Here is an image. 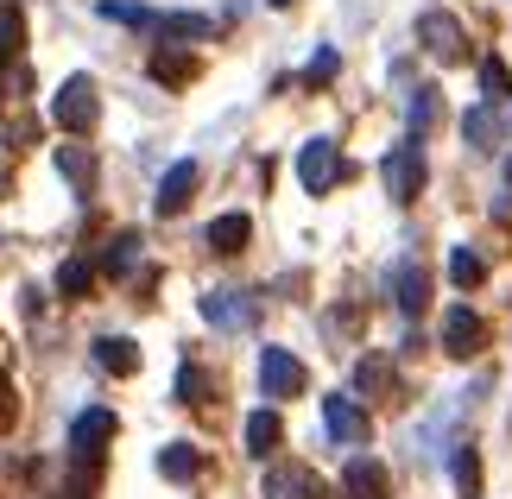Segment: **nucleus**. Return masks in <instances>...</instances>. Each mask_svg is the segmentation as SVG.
<instances>
[{
  "instance_id": "1",
  "label": "nucleus",
  "mask_w": 512,
  "mask_h": 499,
  "mask_svg": "<svg viewBox=\"0 0 512 499\" xmlns=\"http://www.w3.org/2000/svg\"><path fill=\"white\" fill-rule=\"evenodd\" d=\"M380 177H386V196H392V203H418V196H424V177H430L424 146H418V139H399V146L380 158Z\"/></svg>"
},
{
  "instance_id": "2",
  "label": "nucleus",
  "mask_w": 512,
  "mask_h": 499,
  "mask_svg": "<svg viewBox=\"0 0 512 499\" xmlns=\"http://www.w3.org/2000/svg\"><path fill=\"white\" fill-rule=\"evenodd\" d=\"M95 114H102V95H95L89 76H70L64 95L51 102V121L64 127V133H89V127H95Z\"/></svg>"
},
{
  "instance_id": "3",
  "label": "nucleus",
  "mask_w": 512,
  "mask_h": 499,
  "mask_svg": "<svg viewBox=\"0 0 512 499\" xmlns=\"http://www.w3.org/2000/svg\"><path fill=\"white\" fill-rule=\"evenodd\" d=\"M336 177H342V146L310 139V146L298 152V184H304L310 196H323V190H336Z\"/></svg>"
},
{
  "instance_id": "4",
  "label": "nucleus",
  "mask_w": 512,
  "mask_h": 499,
  "mask_svg": "<svg viewBox=\"0 0 512 499\" xmlns=\"http://www.w3.org/2000/svg\"><path fill=\"white\" fill-rule=\"evenodd\" d=\"M260 392L266 398H298L304 392V361L291 348H266L260 354Z\"/></svg>"
},
{
  "instance_id": "5",
  "label": "nucleus",
  "mask_w": 512,
  "mask_h": 499,
  "mask_svg": "<svg viewBox=\"0 0 512 499\" xmlns=\"http://www.w3.org/2000/svg\"><path fill=\"white\" fill-rule=\"evenodd\" d=\"M443 348L456 354V361H468V354H481L487 348V323L468 304H449L443 310Z\"/></svg>"
},
{
  "instance_id": "6",
  "label": "nucleus",
  "mask_w": 512,
  "mask_h": 499,
  "mask_svg": "<svg viewBox=\"0 0 512 499\" xmlns=\"http://www.w3.org/2000/svg\"><path fill=\"white\" fill-rule=\"evenodd\" d=\"M386 285H392V304H399L405 316H424V304H430V272L418 266V259H399Z\"/></svg>"
},
{
  "instance_id": "7",
  "label": "nucleus",
  "mask_w": 512,
  "mask_h": 499,
  "mask_svg": "<svg viewBox=\"0 0 512 499\" xmlns=\"http://www.w3.org/2000/svg\"><path fill=\"white\" fill-rule=\"evenodd\" d=\"M418 38H424V51H430V57H443V64H462V57H468L462 26H456L449 13H424V19H418Z\"/></svg>"
},
{
  "instance_id": "8",
  "label": "nucleus",
  "mask_w": 512,
  "mask_h": 499,
  "mask_svg": "<svg viewBox=\"0 0 512 499\" xmlns=\"http://www.w3.org/2000/svg\"><path fill=\"white\" fill-rule=\"evenodd\" d=\"M323 424H329V436L336 443H367V411L354 405V392H336V398H323Z\"/></svg>"
},
{
  "instance_id": "9",
  "label": "nucleus",
  "mask_w": 512,
  "mask_h": 499,
  "mask_svg": "<svg viewBox=\"0 0 512 499\" xmlns=\"http://www.w3.org/2000/svg\"><path fill=\"white\" fill-rule=\"evenodd\" d=\"M342 487L354 499H392V481H386V468L373 462V455H354V462L342 468Z\"/></svg>"
},
{
  "instance_id": "10",
  "label": "nucleus",
  "mask_w": 512,
  "mask_h": 499,
  "mask_svg": "<svg viewBox=\"0 0 512 499\" xmlns=\"http://www.w3.org/2000/svg\"><path fill=\"white\" fill-rule=\"evenodd\" d=\"M190 190H196V165H190V158H177V165L159 177V215H184Z\"/></svg>"
},
{
  "instance_id": "11",
  "label": "nucleus",
  "mask_w": 512,
  "mask_h": 499,
  "mask_svg": "<svg viewBox=\"0 0 512 499\" xmlns=\"http://www.w3.org/2000/svg\"><path fill=\"white\" fill-rule=\"evenodd\" d=\"M203 316H209L215 329H247L253 323V304H247L241 291H209L203 297Z\"/></svg>"
},
{
  "instance_id": "12",
  "label": "nucleus",
  "mask_w": 512,
  "mask_h": 499,
  "mask_svg": "<svg viewBox=\"0 0 512 499\" xmlns=\"http://www.w3.org/2000/svg\"><path fill=\"white\" fill-rule=\"evenodd\" d=\"M95 367L127 379V373H140V348H133L127 335H102V342H95Z\"/></svg>"
},
{
  "instance_id": "13",
  "label": "nucleus",
  "mask_w": 512,
  "mask_h": 499,
  "mask_svg": "<svg viewBox=\"0 0 512 499\" xmlns=\"http://www.w3.org/2000/svg\"><path fill=\"white\" fill-rule=\"evenodd\" d=\"M266 499H317V474L298 468V462H291V468H272L266 474Z\"/></svg>"
},
{
  "instance_id": "14",
  "label": "nucleus",
  "mask_w": 512,
  "mask_h": 499,
  "mask_svg": "<svg viewBox=\"0 0 512 499\" xmlns=\"http://www.w3.org/2000/svg\"><path fill=\"white\" fill-rule=\"evenodd\" d=\"M108 436H114V411H102V405H95V411H83V417H76V424H70V443H76V455L102 449Z\"/></svg>"
},
{
  "instance_id": "15",
  "label": "nucleus",
  "mask_w": 512,
  "mask_h": 499,
  "mask_svg": "<svg viewBox=\"0 0 512 499\" xmlns=\"http://www.w3.org/2000/svg\"><path fill=\"white\" fill-rule=\"evenodd\" d=\"M354 398H392V361L386 354H367L354 367Z\"/></svg>"
},
{
  "instance_id": "16",
  "label": "nucleus",
  "mask_w": 512,
  "mask_h": 499,
  "mask_svg": "<svg viewBox=\"0 0 512 499\" xmlns=\"http://www.w3.org/2000/svg\"><path fill=\"white\" fill-rule=\"evenodd\" d=\"M279 436H285V424H279V411H272V405H260V411L247 417V455H272V449H279Z\"/></svg>"
},
{
  "instance_id": "17",
  "label": "nucleus",
  "mask_w": 512,
  "mask_h": 499,
  "mask_svg": "<svg viewBox=\"0 0 512 499\" xmlns=\"http://www.w3.org/2000/svg\"><path fill=\"white\" fill-rule=\"evenodd\" d=\"M449 481H456V493L462 499H481V449H456V455H449Z\"/></svg>"
},
{
  "instance_id": "18",
  "label": "nucleus",
  "mask_w": 512,
  "mask_h": 499,
  "mask_svg": "<svg viewBox=\"0 0 512 499\" xmlns=\"http://www.w3.org/2000/svg\"><path fill=\"white\" fill-rule=\"evenodd\" d=\"M159 474L184 487V481H196V474H203V455H196L190 443H165V455H159Z\"/></svg>"
},
{
  "instance_id": "19",
  "label": "nucleus",
  "mask_w": 512,
  "mask_h": 499,
  "mask_svg": "<svg viewBox=\"0 0 512 499\" xmlns=\"http://www.w3.org/2000/svg\"><path fill=\"white\" fill-rule=\"evenodd\" d=\"M247 234H253L247 215H215V222H209V247H215V253H241Z\"/></svg>"
},
{
  "instance_id": "20",
  "label": "nucleus",
  "mask_w": 512,
  "mask_h": 499,
  "mask_svg": "<svg viewBox=\"0 0 512 499\" xmlns=\"http://www.w3.org/2000/svg\"><path fill=\"white\" fill-rule=\"evenodd\" d=\"M190 70H196V57H190V51H152V83L177 89V83H190Z\"/></svg>"
},
{
  "instance_id": "21",
  "label": "nucleus",
  "mask_w": 512,
  "mask_h": 499,
  "mask_svg": "<svg viewBox=\"0 0 512 499\" xmlns=\"http://www.w3.org/2000/svg\"><path fill=\"white\" fill-rule=\"evenodd\" d=\"M57 171H64L76 190H89V184H95V152H83V146H57Z\"/></svg>"
},
{
  "instance_id": "22",
  "label": "nucleus",
  "mask_w": 512,
  "mask_h": 499,
  "mask_svg": "<svg viewBox=\"0 0 512 499\" xmlns=\"http://www.w3.org/2000/svg\"><path fill=\"white\" fill-rule=\"evenodd\" d=\"M449 278H456V291H475L487 278V259L475 247H456V253H449Z\"/></svg>"
},
{
  "instance_id": "23",
  "label": "nucleus",
  "mask_w": 512,
  "mask_h": 499,
  "mask_svg": "<svg viewBox=\"0 0 512 499\" xmlns=\"http://www.w3.org/2000/svg\"><path fill=\"white\" fill-rule=\"evenodd\" d=\"M437 121H443V95L437 89H411V139L430 133Z\"/></svg>"
},
{
  "instance_id": "24",
  "label": "nucleus",
  "mask_w": 512,
  "mask_h": 499,
  "mask_svg": "<svg viewBox=\"0 0 512 499\" xmlns=\"http://www.w3.org/2000/svg\"><path fill=\"white\" fill-rule=\"evenodd\" d=\"M57 291H64V297H89V291H95V266H89V259H64Z\"/></svg>"
},
{
  "instance_id": "25",
  "label": "nucleus",
  "mask_w": 512,
  "mask_h": 499,
  "mask_svg": "<svg viewBox=\"0 0 512 499\" xmlns=\"http://www.w3.org/2000/svg\"><path fill=\"white\" fill-rule=\"evenodd\" d=\"M462 133H468V146H494V139H500V114H494V102L468 114V121H462Z\"/></svg>"
},
{
  "instance_id": "26",
  "label": "nucleus",
  "mask_w": 512,
  "mask_h": 499,
  "mask_svg": "<svg viewBox=\"0 0 512 499\" xmlns=\"http://www.w3.org/2000/svg\"><path fill=\"white\" fill-rule=\"evenodd\" d=\"M481 89H487V102H506L512 95V70L500 64V57H481Z\"/></svg>"
},
{
  "instance_id": "27",
  "label": "nucleus",
  "mask_w": 512,
  "mask_h": 499,
  "mask_svg": "<svg viewBox=\"0 0 512 499\" xmlns=\"http://www.w3.org/2000/svg\"><path fill=\"white\" fill-rule=\"evenodd\" d=\"M19 45H26V13L7 7L0 13V57H19Z\"/></svg>"
},
{
  "instance_id": "28",
  "label": "nucleus",
  "mask_w": 512,
  "mask_h": 499,
  "mask_svg": "<svg viewBox=\"0 0 512 499\" xmlns=\"http://www.w3.org/2000/svg\"><path fill=\"white\" fill-rule=\"evenodd\" d=\"M177 398H184V405H203V398H209V373L203 367H177Z\"/></svg>"
},
{
  "instance_id": "29",
  "label": "nucleus",
  "mask_w": 512,
  "mask_h": 499,
  "mask_svg": "<svg viewBox=\"0 0 512 499\" xmlns=\"http://www.w3.org/2000/svg\"><path fill=\"white\" fill-rule=\"evenodd\" d=\"M133 259H140V234H121V241H114V253H108V272H114V278H127V272H133Z\"/></svg>"
},
{
  "instance_id": "30",
  "label": "nucleus",
  "mask_w": 512,
  "mask_h": 499,
  "mask_svg": "<svg viewBox=\"0 0 512 499\" xmlns=\"http://www.w3.org/2000/svg\"><path fill=\"white\" fill-rule=\"evenodd\" d=\"M329 76H336V51H317V64H310L304 83H329Z\"/></svg>"
},
{
  "instance_id": "31",
  "label": "nucleus",
  "mask_w": 512,
  "mask_h": 499,
  "mask_svg": "<svg viewBox=\"0 0 512 499\" xmlns=\"http://www.w3.org/2000/svg\"><path fill=\"white\" fill-rule=\"evenodd\" d=\"M506 184H512V158H506Z\"/></svg>"
},
{
  "instance_id": "32",
  "label": "nucleus",
  "mask_w": 512,
  "mask_h": 499,
  "mask_svg": "<svg viewBox=\"0 0 512 499\" xmlns=\"http://www.w3.org/2000/svg\"><path fill=\"white\" fill-rule=\"evenodd\" d=\"M272 7H291V0H272Z\"/></svg>"
}]
</instances>
